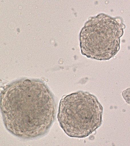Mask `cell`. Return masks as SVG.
<instances>
[{
	"instance_id": "obj_1",
	"label": "cell",
	"mask_w": 130,
	"mask_h": 146,
	"mask_svg": "<svg viewBox=\"0 0 130 146\" xmlns=\"http://www.w3.org/2000/svg\"><path fill=\"white\" fill-rule=\"evenodd\" d=\"M1 110L5 126L20 138L41 137L55 121V100L48 86L39 80L22 79L3 87Z\"/></svg>"
},
{
	"instance_id": "obj_2",
	"label": "cell",
	"mask_w": 130,
	"mask_h": 146,
	"mask_svg": "<svg viewBox=\"0 0 130 146\" xmlns=\"http://www.w3.org/2000/svg\"><path fill=\"white\" fill-rule=\"evenodd\" d=\"M103 108L95 96L79 91L60 101L57 117L60 126L70 137L85 138L102 123Z\"/></svg>"
},
{
	"instance_id": "obj_3",
	"label": "cell",
	"mask_w": 130,
	"mask_h": 146,
	"mask_svg": "<svg viewBox=\"0 0 130 146\" xmlns=\"http://www.w3.org/2000/svg\"><path fill=\"white\" fill-rule=\"evenodd\" d=\"M125 27L121 19L105 14L90 18L80 33L82 54L96 60H110L119 50Z\"/></svg>"
},
{
	"instance_id": "obj_4",
	"label": "cell",
	"mask_w": 130,
	"mask_h": 146,
	"mask_svg": "<svg viewBox=\"0 0 130 146\" xmlns=\"http://www.w3.org/2000/svg\"><path fill=\"white\" fill-rule=\"evenodd\" d=\"M122 96L126 102L130 105V88H127L123 91Z\"/></svg>"
}]
</instances>
